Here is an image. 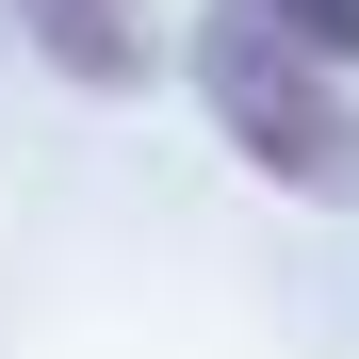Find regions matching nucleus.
<instances>
[{"label": "nucleus", "instance_id": "nucleus-1", "mask_svg": "<svg viewBox=\"0 0 359 359\" xmlns=\"http://www.w3.org/2000/svg\"><path fill=\"white\" fill-rule=\"evenodd\" d=\"M196 98H212V131L245 147L262 180H294V196H359V98H343V49L278 33L262 0H212V17H196Z\"/></svg>", "mask_w": 359, "mask_h": 359}, {"label": "nucleus", "instance_id": "nucleus-2", "mask_svg": "<svg viewBox=\"0 0 359 359\" xmlns=\"http://www.w3.org/2000/svg\"><path fill=\"white\" fill-rule=\"evenodd\" d=\"M33 33H49V49H66V66H82V82H131V33H114V17H98V0H33Z\"/></svg>", "mask_w": 359, "mask_h": 359}, {"label": "nucleus", "instance_id": "nucleus-3", "mask_svg": "<svg viewBox=\"0 0 359 359\" xmlns=\"http://www.w3.org/2000/svg\"><path fill=\"white\" fill-rule=\"evenodd\" d=\"M262 17H278V33H311V49H343V66H359V0H262Z\"/></svg>", "mask_w": 359, "mask_h": 359}]
</instances>
